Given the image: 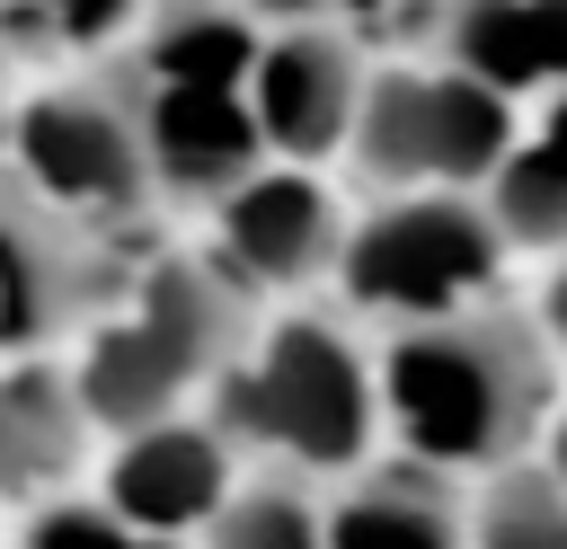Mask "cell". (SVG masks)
I'll list each match as a JSON object with an SVG mask.
<instances>
[{"mask_svg":"<svg viewBox=\"0 0 567 549\" xmlns=\"http://www.w3.org/2000/svg\"><path fill=\"white\" fill-rule=\"evenodd\" d=\"M558 478H567V460H558Z\"/></svg>","mask_w":567,"mask_h":549,"instance_id":"obj_25","label":"cell"},{"mask_svg":"<svg viewBox=\"0 0 567 549\" xmlns=\"http://www.w3.org/2000/svg\"><path fill=\"white\" fill-rule=\"evenodd\" d=\"M18 549H133V531H124L106 505H44Z\"/></svg>","mask_w":567,"mask_h":549,"instance_id":"obj_19","label":"cell"},{"mask_svg":"<svg viewBox=\"0 0 567 549\" xmlns=\"http://www.w3.org/2000/svg\"><path fill=\"white\" fill-rule=\"evenodd\" d=\"M487 221H496V239H514V248H558V239H567V151H549V142L505 151V159H496Z\"/></svg>","mask_w":567,"mask_h":549,"instance_id":"obj_17","label":"cell"},{"mask_svg":"<svg viewBox=\"0 0 567 549\" xmlns=\"http://www.w3.org/2000/svg\"><path fill=\"white\" fill-rule=\"evenodd\" d=\"M18 159L35 177V195L53 204H80V213H142L151 204V159H142V124L115 89H62V97H35L18 115Z\"/></svg>","mask_w":567,"mask_h":549,"instance_id":"obj_6","label":"cell"},{"mask_svg":"<svg viewBox=\"0 0 567 549\" xmlns=\"http://www.w3.org/2000/svg\"><path fill=\"white\" fill-rule=\"evenodd\" d=\"M319 549H470L461 496L434 469H381L319 514Z\"/></svg>","mask_w":567,"mask_h":549,"instance_id":"obj_13","label":"cell"},{"mask_svg":"<svg viewBox=\"0 0 567 549\" xmlns=\"http://www.w3.org/2000/svg\"><path fill=\"white\" fill-rule=\"evenodd\" d=\"M248 336V292L213 266H159L142 283V310L124 328H106L89 354H80V416L106 425V434H142V425H168V407L213 381L230 363V345Z\"/></svg>","mask_w":567,"mask_h":549,"instance_id":"obj_2","label":"cell"},{"mask_svg":"<svg viewBox=\"0 0 567 549\" xmlns=\"http://www.w3.org/2000/svg\"><path fill=\"white\" fill-rule=\"evenodd\" d=\"M248 9H266V18H292V27H301V18L319 9V0H248Z\"/></svg>","mask_w":567,"mask_h":549,"instance_id":"obj_21","label":"cell"},{"mask_svg":"<svg viewBox=\"0 0 567 549\" xmlns=\"http://www.w3.org/2000/svg\"><path fill=\"white\" fill-rule=\"evenodd\" d=\"M221 239L248 283H301L346 248L319 177H248L239 195H221Z\"/></svg>","mask_w":567,"mask_h":549,"instance_id":"obj_12","label":"cell"},{"mask_svg":"<svg viewBox=\"0 0 567 549\" xmlns=\"http://www.w3.org/2000/svg\"><path fill=\"white\" fill-rule=\"evenodd\" d=\"M346 142H354L363 177H381V186L461 195L470 177H496V159L514 151V106L461 71H381V80H363Z\"/></svg>","mask_w":567,"mask_h":549,"instance_id":"obj_4","label":"cell"},{"mask_svg":"<svg viewBox=\"0 0 567 549\" xmlns=\"http://www.w3.org/2000/svg\"><path fill=\"white\" fill-rule=\"evenodd\" d=\"M115 274L18 186H0V345L53 336L62 319H80Z\"/></svg>","mask_w":567,"mask_h":549,"instance_id":"obj_9","label":"cell"},{"mask_svg":"<svg viewBox=\"0 0 567 549\" xmlns=\"http://www.w3.org/2000/svg\"><path fill=\"white\" fill-rule=\"evenodd\" d=\"M213 549H319V505L301 487H239L213 514Z\"/></svg>","mask_w":567,"mask_h":549,"instance_id":"obj_18","label":"cell"},{"mask_svg":"<svg viewBox=\"0 0 567 549\" xmlns=\"http://www.w3.org/2000/svg\"><path fill=\"white\" fill-rule=\"evenodd\" d=\"M221 505H230V443H221L213 425L168 416V425L124 434V452H115V469H106V514H115L124 531L168 540V531H186V522H213Z\"/></svg>","mask_w":567,"mask_h":549,"instance_id":"obj_8","label":"cell"},{"mask_svg":"<svg viewBox=\"0 0 567 549\" xmlns=\"http://www.w3.org/2000/svg\"><path fill=\"white\" fill-rule=\"evenodd\" d=\"M275 443L301 469H346L372 443V381L354 345L319 319H284L257 372H221V443Z\"/></svg>","mask_w":567,"mask_h":549,"instance_id":"obj_3","label":"cell"},{"mask_svg":"<svg viewBox=\"0 0 567 549\" xmlns=\"http://www.w3.org/2000/svg\"><path fill=\"white\" fill-rule=\"evenodd\" d=\"M159 9H204V0H159Z\"/></svg>","mask_w":567,"mask_h":549,"instance_id":"obj_23","label":"cell"},{"mask_svg":"<svg viewBox=\"0 0 567 549\" xmlns=\"http://www.w3.org/2000/svg\"><path fill=\"white\" fill-rule=\"evenodd\" d=\"M549 151H567V89H558V106H549Z\"/></svg>","mask_w":567,"mask_h":549,"instance_id":"obj_22","label":"cell"},{"mask_svg":"<svg viewBox=\"0 0 567 549\" xmlns=\"http://www.w3.org/2000/svg\"><path fill=\"white\" fill-rule=\"evenodd\" d=\"M496 257H505V239H496L487 204H470V195H399L337 248L346 292L363 310H399V319L452 310L461 292H478L496 274Z\"/></svg>","mask_w":567,"mask_h":549,"instance_id":"obj_5","label":"cell"},{"mask_svg":"<svg viewBox=\"0 0 567 549\" xmlns=\"http://www.w3.org/2000/svg\"><path fill=\"white\" fill-rule=\"evenodd\" d=\"M80 425L89 416H80L71 381H53V372L0 381V505L27 496V487H44V478H62L80 460Z\"/></svg>","mask_w":567,"mask_h":549,"instance_id":"obj_15","label":"cell"},{"mask_svg":"<svg viewBox=\"0 0 567 549\" xmlns=\"http://www.w3.org/2000/svg\"><path fill=\"white\" fill-rule=\"evenodd\" d=\"M354 106H363V62H354V44L328 35V27L275 35V44L257 53V71H248V124H257V142H275V151H292V159L337 151V142L354 133Z\"/></svg>","mask_w":567,"mask_h":549,"instance_id":"obj_7","label":"cell"},{"mask_svg":"<svg viewBox=\"0 0 567 549\" xmlns=\"http://www.w3.org/2000/svg\"><path fill=\"white\" fill-rule=\"evenodd\" d=\"M443 71L478 80L505 106L523 89H567V0H452Z\"/></svg>","mask_w":567,"mask_h":549,"instance_id":"obj_11","label":"cell"},{"mask_svg":"<svg viewBox=\"0 0 567 549\" xmlns=\"http://www.w3.org/2000/svg\"><path fill=\"white\" fill-rule=\"evenodd\" d=\"M133 549H168V540H133Z\"/></svg>","mask_w":567,"mask_h":549,"instance_id":"obj_24","label":"cell"},{"mask_svg":"<svg viewBox=\"0 0 567 549\" xmlns=\"http://www.w3.org/2000/svg\"><path fill=\"white\" fill-rule=\"evenodd\" d=\"M470 549H567V478L532 460L496 469L470 514Z\"/></svg>","mask_w":567,"mask_h":549,"instance_id":"obj_16","label":"cell"},{"mask_svg":"<svg viewBox=\"0 0 567 549\" xmlns=\"http://www.w3.org/2000/svg\"><path fill=\"white\" fill-rule=\"evenodd\" d=\"M381 398L434 469H514L558 398V345L540 319H425L390 345Z\"/></svg>","mask_w":567,"mask_h":549,"instance_id":"obj_1","label":"cell"},{"mask_svg":"<svg viewBox=\"0 0 567 549\" xmlns=\"http://www.w3.org/2000/svg\"><path fill=\"white\" fill-rule=\"evenodd\" d=\"M142 124V159H151V186L168 195H239L257 177V124H248V97H213V89H142L133 106Z\"/></svg>","mask_w":567,"mask_h":549,"instance_id":"obj_10","label":"cell"},{"mask_svg":"<svg viewBox=\"0 0 567 549\" xmlns=\"http://www.w3.org/2000/svg\"><path fill=\"white\" fill-rule=\"evenodd\" d=\"M540 336H549V345H567V274L549 283V310H540Z\"/></svg>","mask_w":567,"mask_h":549,"instance_id":"obj_20","label":"cell"},{"mask_svg":"<svg viewBox=\"0 0 567 549\" xmlns=\"http://www.w3.org/2000/svg\"><path fill=\"white\" fill-rule=\"evenodd\" d=\"M257 53H266V44H257L248 9L204 0V9H159L151 44H142V71H151V89H213V97H239L248 71H257Z\"/></svg>","mask_w":567,"mask_h":549,"instance_id":"obj_14","label":"cell"}]
</instances>
